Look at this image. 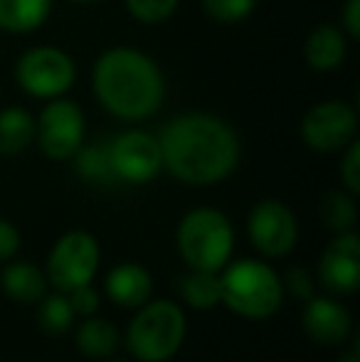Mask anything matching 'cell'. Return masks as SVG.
<instances>
[{
	"label": "cell",
	"mask_w": 360,
	"mask_h": 362,
	"mask_svg": "<svg viewBox=\"0 0 360 362\" xmlns=\"http://www.w3.org/2000/svg\"><path fill=\"white\" fill-rule=\"evenodd\" d=\"M163 165L187 185H217L240 163V139L227 121L212 114L175 116L158 139Z\"/></svg>",
	"instance_id": "1"
},
{
	"label": "cell",
	"mask_w": 360,
	"mask_h": 362,
	"mask_svg": "<svg viewBox=\"0 0 360 362\" xmlns=\"http://www.w3.org/2000/svg\"><path fill=\"white\" fill-rule=\"evenodd\" d=\"M94 96L121 121H144L158 111L166 86L158 64L134 47H111L91 72Z\"/></svg>",
	"instance_id": "2"
},
{
	"label": "cell",
	"mask_w": 360,
	"mask_h": 362,
	"mask_svg": "<svg viewBox=\"0 0 360 362\" xmlns=\"http://www.w3.org/2000/svg\"><path fill=\"white\" fill-rule=\"evenodd\" d=\"M220 293L222 303L232 313L250 320L269 318L279 310L284 298L281 279L272 267L257 259H242L230 267H222Z\"/></svg>",
	"instance_id": "3"
},
{
	"label": "cell",
	"mask_w": 360,
	"mask_h": 362,
	"mask_svg": "<svg viewBox=\"0 0 360 362\" xmlns=\"http://www.w3.org/2000/svg\"><path fill=\"white\" fill-rule=\"evenodd\" d=\"M178 252L182 262L197 272H220L230 262L235 232L230 219L215 207H195L178 224Z\"/></svg>",
	"instance_id": "4"
},
{
	"label": "cell",
	"mask_w": 360,
	"mask_h": 362,
	"mask_svg": "<svg viewBox=\"0 0 360 362\" xmlns=\"http://www.w3.org/2000/svg\"><path fill=\"white\" fill-rule=\"evenodd\" d=\"M185 340V313L173 300L144 303L131 320L126 345L141 362H166Z\"/></svg>",
	"instance_id": "5"
},
{
	"label": "cell",
	"mask_w": 360,
	"mask_h": 362,
	"mask_svg": "<svg viewBox=\"0 0 360 362\" xmlns=\"http://www.w3.org/2000/svg\"><path fill=\"white\" fill-rule=\"evenodd\" d=\"M74 59L59 47H33L20 54L15 64V81L35 99H57L74 86Z\"/></svg>",
	"instance_id": "6"
},
{
	"label": "cell",
	"mask_w": 360,
	"mask_h": 362,
	"mask_svg": "<svg viewBox=\"0 0 360 362\" xmlns=\"http://www.w3.org/2000/svg\"><path fill=\"white\" fill-rule=\"evenodd\" d=\"M35 141L50 160H69L84 144V111L79 104L64 96L47 99L35 121Z\"/></svg>",
	"instance_id": "7"
},
{
	"label": "cell",
	"mask_w": 360,
	"mask_h": 362,
	"mask_svg": "<svg viewBox=\"0 0 360 362\" xmlns=\"http://www.w3.org/2000/svg\"><path fill=\"white\" fill-rule=\"evenodd\" d=\"M99 269V244L89 232H69L57 239L47 259V279L59 293L89 286Z\"/></svg>",
	"instance_id": "8"
},
{
	"label": "cell",
	"mask_w": 360,
	"mask_h": 362,
	"mask_svg": "<svg viewBox=\"0 0 360 362\" xmlns=\"http://www.w3.org/2000/svg\"><path fill=\"white\" fill-rule=\"evenodd\" d=\"M358 136V114L346 101H323L306 111L301 121V139L318 153H336Z\"/></svg>",
	"instance_id": "9"
},
{
	"label": "cell",
	"mask_w": 360,
	"mask_h": 362,
	"mask_svg": "<svg viewBox=\"0 0 360 362\" xmlns=\"http://www.w3.org/2000/svg\"><path fill=\"white\" fill-rule=\"evenodd\" d=\"M111 165L119 180L131 185L151 182L163 168V153L156 136L146 131H126L109 146Z\"/></svg>",
	"instance_id": "10"
},
{
	"label": "cell",
	"mask_w": 360,
	"mask_h": 362,
	"mask_svg": "<svg viewBox=\"0 0 360 362\" xmlns=\"http://www.w3.org/2000/svg\"><path fill=\"white\" fill-rule=\"evenodd\" d=\"M250 239L257 252L269 259L286 257L298 239V224L294 212L279 200H262L250 212Z\"/></svg>",
	"instance_id": "11"
},
{
	"label": "cell",
	"mask_w": 360,
	"mask_h": 362,
	"mask_svg": "<svg viewBox=\"0 0 360 362\" xmlns=\"http://www.w3.org/2000/svg\"><path fill=\"white\" fill-rule=\"evenodd\" d=\"M318 279L323 288L336 296H351L360 286V239L343 232L328 244L318 262Z\"/></svg>",
	"instance_id": "12"
},
{
	"label": "cell",
	"mask_w": 360,
	"mask_h": 362,
	"mask_svg": "<svg viewBox=\"0 0 360 362\" xmlns=\"http://www.w3.org/2000/svg\"><path fill=\"white\" fill-rule=\"evenodd\" d=\"M301 325L311 340L321 345H341L351 335V313L333 298H308L301 313Z\"/></svg>",
	"instance_id": "13"
},
{
	"label": "cell",
	"mask_w": 360,
	"mask_h": 362,
	"mask_svg": "<svg viewBox=\"0 0 360 362\" xmlns=\"http://www.w3.org/2000/svg\"><path fill=\"white\" fill-rule=\"evenodd\" d=\"M106 296L116 305L141 308L153 293V279L141 264H119L106 274Z\"/></svg>",
	"instance_id": "14"
},
{
	"label": "cell",
	"mask_w": 360,
	"mask_h": 362,
	"mask_svg": "<svg viewBox=\"0 0 360 362\" xmlns=\"http://www.w3.org/2000/svg\"><path fill=\"white\" fill-rule=\"evenodd\" d=\"M348 54V37L336 25H318L311 30L303 45V57L316 72H333Z\"/></svg>",
	"instance_id": "15"
},
{
	"label": "cell",
	"mask_w": 360,
	"mask_h": 362,
	"mask_svg": "<svg viewBox=\"0 0 360 362\" xmlns=\"http://www.w3.org/2000/svg\"><path fill=\"white\" fill-rule=\"evenodd\" d=\"M52 0H0V30L25 35L40 30L50 18Z\"/></svg>",
	"instance_id": "16"
},
{
	"label": "cell",
	"mask_w": 360,
	"mask_h": 362,
	"mask_svg": "<svg viewBox=\"0 0 360 362\" xmlns=\"http://www.w3.org/2000/svg\"><path fill=\"white\" fill-rule=\"evenodd\" d=\"M0 284H3L5 293L20 303H35V300L45 298V291H47L42 269L35 267L33 262L8 264L0 274Z\"/></svg>",
	"instance_id": "17"
},
{
	"label": "cell",
	"mask_w": 360,
	"mask_h": 362,
	"mask_svg": "<svg viewBox=\"0 0 360 362\" xmlns=\"http://www.w3.org/2000/svg\"><path fill=\"white\" fill-rule=\"evenodd\" d=\"M35 144V119L23 106L0 111V156H20Z\"/></svg>",
	"instance_id": "18"
},
{
	"label": "cell",
	"mask_w": 360,
	"mask_h": 362,
	"mask_svg": "<svg viewBox=\"0 0 360 362\" xmlns=\"http://www.w3.org/2000/svg\"><path fill=\"white\" fill-rule=\"evenodd\" d=\"M77 348L87 358H111L119 350V330L111 320L89 315L77 328Z\"/></svg>",
	"instance_id": "19"
},
{
	"label": "cell",
	"mask_w": 360,
	"mask_h": 362,
	"mask_svg": "<svg viewBox=\"0 0 360 362\" xmlns=\"http://www.w3.org/2000/svg\"><path fill=\"white\" fill-rule=\"evenodd\" d=\"M178 286L185 303L195 310H212L222 298L217 272H197V269H192L187 276L180 279Z\"/></svg>",
	"instance_id": "20"
},
{
	"label": "cell",
	"mask_w": 360,
	"mask_h": 362,
	"mask_svg": "<svg viewBox=\"0 0 360 362\" xmlns=\"http://www.w3.org/2000/svg\"><path fill=\"white\" fill-rule=\"evenodd\" d=\"M74 160V170L82 180L96 182V185H109V182L119 180L111 165V156H109V146H79V151L72 156Z\"/></svg>",
	"instance_id": "21"
},
{
	"label": "cell",
	"mask_w": 360,
	"mask_h": 362,
	"mask_svg": "<svg viewBox=\"0 0 360 362\" xmlns=\"http://www.w3.org/2000/svg\"><path fill=\"white\" fill-rule=\"evenodd\" d=\"M318 215H321L323 224L336 234L353 232L356 219H358L356 202H353V197L343 190L326 192L321 200V207H318Z\"/></svg>",
	"instance_id": "22"
},
{
	"label": "cell",
	"mask_w": 360,
	"mask_h": 362,
	"mask_svg": "<svg viewBox=\"0 0 360 362\" xmlns=\"http://www.w3.org/2000/svg\"><path fill=\"white\" fill-rule=\"evenodd\" d=\"M74 318H77V313L72 310V303H69L67 293L47 296L37 310L40 328L50 335H64L72 328Z\"/></svg>",
	"instance_id": "23"
},
{
	"label": "cell",
	"mask_w": 360,
	"mask_h": 362,
	"mask_svg": "<svg viewBox=\"0 0 360 362\" xmlns=\"http://www.w3.org/2000/svg\"><path fill=\"white\" fill-rule=\"evenodd\" d=\"M257 8V0H202V10L207 18H212L220 25L242 23L252 10Z\"/></svg>",
	"instance_id": "24"
},
{
	"label": "cell",
	"mask_w": 360,
	"mask_h": 362,
	"mask_svg": "<svg viewBox=\"0 0 360 362\" xmlns=\"http://www.w3.org/2000/svg\"><path fill=\"white\" fill-rule=\"evenodd\" d=\"M180 0H126L131 18L144 25H158L175 13Z\"/></svg>",
	"instance_id": "25"
},
{
	"label": "cell",
	"mask_w": 360,
	"mask_h": 362,
	"mask_svg": "<svg viewBox=\"0 0 360 362\" xmlns=\"http://www.w3.org/2000/svg\"><path fill=\"white\" fill-rule=\"evenodd\" d=\"M343 151H346V156H343V160H341V180L351 195H358L360 192V144L353 141V144H348Z\"/></svg>",
	"instance_id": "26"
},
{
	"label": "cell",
	"mask_w": 360,
	"mask_h": 362,
	"mask_svg": "<svg viewBox=\"0 0 360 362\" xmlns=\"http://www.w3.org/2000/svg\"><path fill=\"white\" fill-rule=\"evenodd\" d=\"M284 286L289 288V293L294 298L308 300L313 296V279L308 276V272L303 267H291L284 276Z\"/></svg>",
	"instance_id": "27"
},
{
	"label": "cell",
	"mask_w": 360,
	"mask_h": 362,
	"mask_svg": "<svg viewBox=\"0 0 360 362\" xmlns=\"http://www.w3.org/2000/svg\"><path fill=\"white\" fill-rule=\"evenodd\" d=\"M67 298H69V303H72L74 313L84 315V318H89V315H94L96 310H99V293L91 288V284H89V286L69 291Z\"/></svg>",
	"instance_id": "28"
},
{
	"label": "cell",
	"mask_w": 360,
	"mask_h": 362,
	"mask_svg": "<svg viewBox=\"0 0 360 362\" xmlns=\"http://www.w3.org/2000/svg\"><path fill=\"white\" fill-rule=\"evenodd\" d=\"M20 249V234L15 224L0 219V264L10 262Z\"/></svg>",
	"instance_id": "29"
},
{
	"label": "cell",
	"mask_w": 360,
	"mask_h": 362,
	"mask_svg": "<svg viewBox=\"0 0 360 362\" xmlns=\"http://www.w3.org/2000/svg\"><path fill=\"white\" fill-rule=\"evenodd\" d=\"M341 30L348 40L360 37V0H346L341 10Z\"/></svg>",
	"instance_id": "30"
},
{
	"label": "cell",
	"mask_w": 360,
	"mask_h": 362,
	"mask_svg": "<svg viewBox=\"0 0 360 362\" xmlns=\"http://www.w3.org/2000/svg\"><path fill=\"white\" fill-rule=\"evenodd\" d=\"M338 362H360V355H358V350H351V353L341 355V360H338Z\"/></svg>",
	"instance_id": "31"
},
{
	"label": "cell",
	"mask_w": 360,
	"mask_h": 362,
	"mask_svg": "<svg viewBox=\"0 0 360 362\" xmlns=\"http://www.w3.org/2000/svg\"><path fill=\"white\" fill-rule=\"evenodd\" d=\"M69 3H96V0H69Z\"/></svg>",
	"instance_id": "32"
}]
</instances>
